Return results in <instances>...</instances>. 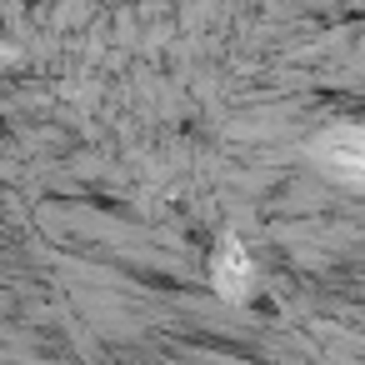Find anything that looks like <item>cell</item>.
I'll list each match as a JSON object with an SVG mask.
<instances>
[{"label":"cell","instance_id":"obj_1","mask_svg":"<svg viewBox=\"0 0 365 365\" xmlns=\"http://www.w3.org/2000/svg\"><path fill=\"white\" fill-rule=\"evenodd\" d=\"M230 255H220V265H215V285H220V295H245V285H250V260L235 250V245H225Z\"/></svg>","mask_w":365,"mask_h":365},{"label":"cell","instance_id":"obj_2","mask_svg":"<svg viewBox=\"0 0 365 365\" xmlns=\"http://www.w3.org/2000/svg\"><path fill=\"white\" fill-rule=\"evenodd\" d=\"M340 135V145H330V140H320V155L335 165V175H345V180H355V165H360V150H355V130L350 125H340L335 130Z\"/></svg>","mask_w":365,"mask_h":365}]
</instances>
